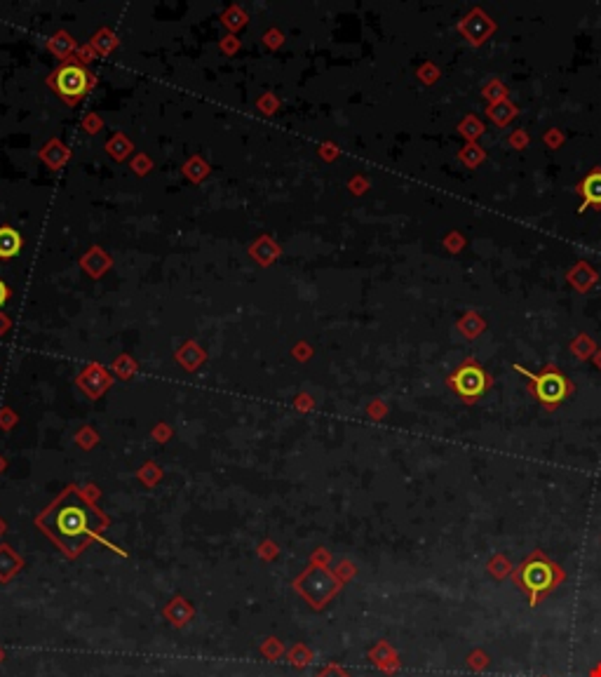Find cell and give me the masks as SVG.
Returning a JSON list of instances; mask_svg holds the SVG:
<instances>
[{
  "mask_svg": "<svg viewBox=\"0 0 601 677\" xmlns=\"http://www.w3.org/2000/svg\"><path fill=\"white\" fill-rule=\"evenodd\" d=\"M38 524H40L42 531H47L61 548L75 553V550H80L85 546L99 529H104L106 520L92 508V503L87 501L75 487H68L64 494L42 512Z\"/></svg>",
  "mask_w": 601,
  "mask_h": 677,
  "instance_id": "obj_1",
  "label": "cell"
},
{
  "mask_svg": "<svg viewBox=\"0 0 601 677\" xmlns=\"http://www.w3.org/2000/svg\"><path fill=\"white\" fill-rule=\"evenodd\" d=\"M47 85L66 104H75L92 90L94 75L80 64H61L59 68H54L52 75H47Z\"/></svg>",
  "mask_w": 601,
  "mask_h": 677,
  "instance_id": "obj_2",
  "label": "cell"
},
{
  "mask_svg": "<svg viewBox=\"0 0 601 677\" xmlns=\"http://www.w3.org/2000/svg\"><path fill=\"white\" fill-rule=\"evenodd\" d=\"M451 381H453V388L463 397H477L479 393H484V388H486L484 372L474 365H465L463 370H458Z\"/></svg>",
  "mask_w": 601,
  "mask_h": 677,
  "instance_id": "obj_3",
  "label": "cell"
},
{
  "mask_svg": "<svg viewBox=\"0 0 601 677\" xmlns=\"http://www.w3.org/2000/svg\"><path fill=\"white\" fill-rule=\"evenodd\" d=\"M533 379H536V393L543 402H559L564 397L566 383L559 374H545Z\"/></svg>",
  "mask_w": 601,
  "mask_h": 677,
  "instance_id": "obj_4",
  "label": "cell"
},
{
  "mask_svg": "<svg viewBox=\"0 0 601 677\" xmlns=\"http://www.w3.org/2000/svg\"><path fill=\"white\" fill-rule=\"evenodd\" d=\"M552 567L545 565V562H533V565L526 567L524 572V584H526L533 593H540L545 588L552 586Z\"/></svg>",
  "mask_w": 601,
  "mask_h": 677,
  "instance_id": "obj_5",
  "label": "cell"
},
{
  "mask_svg": "<svg viewBox=\"0 0 601 677\" xmlns=\"http://www.w3.org/2000/svg\"><path fill=\"white\" fill-rule=\"evenodd\" d=\"M22 250V236L12 226H0V259H12Z\"/></svg>",
  "mask_w": 601,
  "mask_h": 677,
  "instance_id": "obj_6",
  "label": "cell"
},
{
  "mask_svg": "<svg viewBox=\"0 0 601 677\" xmlns=\"http://www.w3.org/2000/svg\"><path fill=\"white\" fill-rule=\"evenodd\" d=\"M580 191H583L585 200L590 202V205H601V174H590L587 179L583 181V186H580Z\"/></svg>",
  "mask_w": 601,
  "mask_h": 677,
  "instance_id": "obj_7",
  "label": "cell"
},
{
  "mask_svg": "<svg viewBox=\"0 0 601 677\" xmlns=\"http://www.w3.org/2000/svg\"><path fill=\"white\" fill-rule=\"evenodd\" d=\"M8 299H10V289H8V284L0 280V306H5V301H8Z\"/></svg>",
  "mask_w": 601,
  "mask_h": 677,
  "instance_id": "obj_8",
  "label": "cell"
}]
</instances>
